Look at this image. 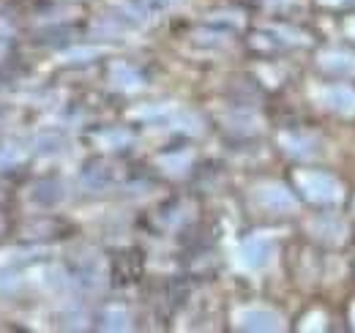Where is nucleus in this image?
Instances as JSON below:
<instances>
[{"label": "nucleus", "mask_w": 355, "mask_h": 333, "mask_svg": "<svg viewBox=\"0 0 355 333\" xmlns=\"http://www.w3.org/2000/svg\"><path fill=\"white\" fill-rule=\"evenodd\" d=\"M301 183H304V191L309 194L311 200H317V203H336L342 197L339 183L334 178H328V175H320V172L304 175Z\"/></svg>", "instance_id": "1"}, {"label": "nucleus", "mask_w": 355, "mask_h": 333, "mask_svg": "<svg viewBox=\"0 0 355 333\" xmlns=\"http://www.w3.org/2000/svg\"><path fill=\"white\" fill-rule=\"evenodd\" d=\"M322 99L334 107V110H345V112H353L355 110V93L347 87H334V90H325Z\"/></svg>", "instance_id": "2"}]
</instances>
